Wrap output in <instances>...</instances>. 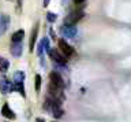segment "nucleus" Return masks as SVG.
Returning <instances> with one entry per match:
<instances>
[{
	"instance_id": "1",
	"label": "nucleus",
	"mask_w": 131,
	"mask_h": 122,
	"mask_svg": "<svg viewBox=\"0 0 131 122\" xmlns=\"http://www.w3.org/2000/svg\"><path fill=\"white\" fill-rule=\"evenodd\" d=\"M60 103H61V101L56 100V99H52V97L48 96V99H47V101H45L44 107L47 108L55 118H61V117H63V114H64V111H63V108H61Z\"/></svg>"
},
{
	"instance_id": "2",
	"label": "nucleus",
	"mask_w": 131,
	"mask_h": 122,
	"mask_svg": "<svg viewBox=\"0 0 131 122\" xmlns=\"http://www.w3.org/2000/svg\"><path fill=\"white\" fill-rule=\"evenodd\" d=\"M48 92H49V97H52V99H56V100H59L61 101L64 99V95H63V89L61 88H57L56 85H53L49 82V87H48Z\"/></svg>"
},
{
	"instance_id": "3",
	"label": "nucleus",
	"mask_w": 131,
	"mask_h": 122,
	"mask_svg": "<svg viewBox=\"0 0 131 122\" xmlns=\"http://www.w3.org/2000/svg\"><path fill=\"white\" fill-rule=\"evenodd\" d=\"M83 13L82 11H72L71 14H68L67 17L64 18V25H75L78 21H81L83 18Z\"/></svg>"
},
{
	"instance_id": "4",
	"label": "nucleus",
	"mask_w": 131,
	"mask_h": 122,
	"mask_svg": "<svg viewBox=\"0 0 131 122\" xmlns=\"http://www.w3.org/2000/svg\"><path fill=\"white\" fill-rule=\"evenodd\" d=\"M48 54H49V56H51V58L55 60L56 63H59V64H66V63H67V56L63 55V54H60L59 51H56V50H49Z\"/></svg>"
},
{
	"instance_id": "5",
	"label": "nucleus",
	"mask_w": 131,
	"mask_h": 122,
	"mask_svg": "<svg viewBox=\"0 0 131 122\" xmlns=\"http://www.w3.org/2000/svg\"><path fill=\"white\" fill-rule=\"evenodd\" d=\"M59 48H60L61 54L66 55L67 58H68V56H72V55H74V48L70 45V44L66 43L64 39H60V40H59Z\"/></svg>"
},
{
	"instance_id": "6",
	"label": "nucleus",
	"mask_w": 131,
	"mask_h": 122,
	"mask_svg": "<svg viewBox=\"0 0 131 122\" xmlns=\"http://www.w3.org/2000/svg\"><path fill=\"white\" fill-rule=\"evenodd\" d=\"M49 80H51V84L56 85L57 88H61V89L64 88V80H63V77H61L59 73L52 71L51 74H49Z\"/></svg>"
},
{
	"instance_id": "7",
	"label": "nucleus",
	"mask_w": 131,
	"mask_h": 122,
	"mask_svg": "<svg viewBox=\"0 0 131 122\" xmlns=\"http://www.w3.org/2000/svg\"><path fill=\"white\" fill-rule=\"evenodd\" d=\"M61 32H63L64 36H67V37H75V36H77V29L74 27V25H64V26H61Z\"/></svg>"
},
{
	"instance_id": "8",
	"label": "nucleus",
	"mask_w": 131,
	"mask_h": 122,
	"mask_svg": "<svg viewBox=\"0 0 131 122\" xmlns=\"http://www.w3.org/2000/svg\"><path fill=\"white\" fill-rule=\"evenodd\" d=\"M14 89V85H12L8 80H2L0 81V91L3 93H8Z\"/></svg>"
},
{
	"instance_id": "9",
	"label": "nucleus",
	"mask_w": 131,
	"mask_h": 122,
	"mask_svg": "<svg viewBox=\"0 0 131 122\" xmlns=\"http://www.w3.org/2000/svg\"><path fill=\"white\" fill-rule=\"evenodd\" d=\"M2 114L6 118H8V119H14L15 118V114H14V111H12V110L10 108V106H8L7 103L3 106V108H2Z\"/></svg>"
},
{
	"instance_id": "10",
	"label": "nucleus",
	"mask_w": 131,
	"mask_h": 122,
	"mask_svg": "<svg viewBox=\"0 0 131 122\" xmlns=\"http://www.w3.org/2000/svg\"><path fill=\"white\" fill-rule=\"evenodd\" d=\"M11 54L14 56H20L22 55V44L20 43H12L11 44Z\"/></svg>"
},
{
	"instance_id": "11",
	"label": "nucleus",
	"mask_w": 131,
	"mask_h": 122,
	"mask_svg": "<svg viewBox=\"0 0 131 122\" xmlns=\"http://www.w3.org/2000/svg\"><path fill=\"white\" fill-rule=\"evenodd\" d=\"M25 37V30L23 29H20V30H16L14 34H12V37H11V41L12 43H20L23 40Z\"/></svg>"
},
{
	"instance_id": "12",
	"label": "nucleus",
	"mask_w": 131,
	"mask_h": 122,
	"mask_svg": "<svg viewBox=\"0 0 131 122\" xmlns=\"http://www.w3.org/2000/svg\"><path fill=\"white\" fill-rule=\"evenodd\" d=\"M37 33H38V23H36L34 29L31 30V36H30V52H33V48H34L36 39H37Z\"/></svg>"
},
{
	"instance_id": "13",
	"label": "nucleus",
	"mask_w": 131,
	"mask_h": 122,
	"mask_svg": "<svg viewBox=\"0 0 131 122\" xmlns=\"http://www.w3.org/2000/svg\"><path fill=\"white\" fill-rule=\"evenodd\" d=\"M7 26H8V17L0 14V34H3L6 32Z\"/></svg>"
},
{
	"instance_id": "14",
	"label": "nucleus",
	"mask_w": 131,
	"mask_h": 122,
	"mask_svg": "<svg viewBox=\"0 0 131 122\" xmlns=\"http://www.w3.org/2000/svg\"><path fill=\"white\" fill-rule=\"evenodd\" d=\"M23 80H25V73L16 71L14 74V82H23Z\"/></svg>"
},
{
	"instance_id": "15",
	"label": "nucleus",
	"mask_w": 131,
	"mask_h": 122,
	"mask_svg": "<svg viewBox=\"0 0 131 122\" xmlns=\"http://www.w3.org/2000/svg\"><path fill=\"white\" fill-rule=\"evenodd\" d=\"M7 69H8V60L0 58V71H7Z\"/></svg>"
},
{
	"instance_id": "16",
	"label": "nucleus",
	"mask_w": 131,
	"mask_h": 122,
	"mask_svg": "<svg viewBox=\"0 0 131 122\" xmlns=\"http://www.w3.org/2000/svg\"><path fill=\"white\" fill-rule=\"evenodd\" d=\"M40 89H41V76L37 74L36 76V91L40 92Z\"/></svg>"
},
{
	"instance_id": "17",
	"label": "nucleus",
	"mask_w": 131,
	"mask_h": 122,
	"mask_svg": "<svg viewBox=\"0 0 131 122\" xmlns=\"http://www.w3.org/2000/svg\"><path fill=\"white\" fill-rule=\"evenodd\" d=\"M56 18H57L56 14H52V13H48V14H47V19H48V22H51V23L55 22Z\"/></svg>"
},
{
	"instance_id": "18",
	"label": "nucleus",
	"mask_w": 131,
	"mask_h": 122,
	"mask_svg": "<svg viewBox=\"0 0 131 122\" xmlns=\"http://www.w3.org/2000/svg\"><path fill=\"white\" fill-rule=\"evenodd\" d=\"M74 2H75V4H81V3H83L85 0H74Z\"/></svg>"
},
{
	"instance_id": "19",
	"label": "nucleus",
	"mask_w": 131,
	"mask_h": 122,
	"mask_svg": "<svg viewBox=\"0 0 131 122\" xmlns=\"http://www.w3.org/2000/svg\"><path fill=\"white\" fill-rule=\"evenodd\" d=\"M49 4V0H44V7H47Z\"/></svg>"
},
{
	"instance_id": "20",
	"label": "nucleus",
	"mask_w": 131,
	"mask_h": 122,
	"mask_svg": "<svg viewBox=\"0 0 131 122\" xmlns=\"http://www.w3.org/2000/svg\"><path fill=\"white\" fill-rule=\"evenodd\" d=\"M36 122H45V121L42 119V118H37V119H36Z\"/></svg>"
}]
</instances>
